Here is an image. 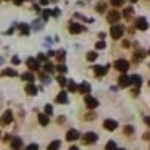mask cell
Masks as SVG:
<instances>
[{
    "label": "cell",
    "instance_id": "cell-1",
    "mask_svg": "<svg viewBox=\"0 0 150 150\" xmlns=\"http://www.w3.org/2000/svg\"><path fill=\"white\" fill-rule=\"evenodd\" d=\"M110 34H111V37L113 39H121V36L124 34V28L121 26V24H113L111 26V31H110Z\"/></svg>",
    "mask_w": 150,
    "mask_h": 150
},
{
    "label": "cell",
    "instance_id": "cell-2",
    "mask_svg": "<svg viewBox=\"0 0 150 150\" xmlns=\"http://www.w3.org/2000/svg\"><path fill=\"white\" fill-rule=\"evenodd\" d=\"M98 140V136L97 132H86L84 136H82V142L86 144V145H89V144H94Z\"/></svg>",
    "mask_w": 150,
    "mask_h": 150
},
{
    "label": "cell",
    "instance_id": "cell-3",
    "mask_svg": "<svg viewBox=\"0 0 150 150\" xmlns=\"http://www.w3.org/2000/svg\"><path fill=\"white\" fill-rule=\"evenodd\" d=\"M113 66L118 69V71H121V73H126L127 69H129V62H127V60H116Z\"/></svg>",
    "mask_w": 150,
    "mask_h": 150
},
{
    "label": "cell",
    "instance_id": "cell-4",
    "mask_svg": "<svg viewBox=\"0 0 150 150\" xmlns=\"http://www.w3.org/2000/svg\"><path fill=\"white\" fill-rule=\"evenodd\" d=\"M132 84V81H131V78L129 76H126V74H121L120 78H118V87H129V86Z\"/></svg>",
    "mask_w": 150,
    "mask_h": 150
},
{
    "label": "cell",
    "instance_id": "cell-5",
    "mask_svg": "<svg viewBox=\"0 0 150 150\" xmlns=\"http://www.w3.org/2000/svg\"><path fill=\"white\" fill-rule=\"evenodd\" d=\"M84 100H86V107L91 108V110H94V108L98 107V100H97V98H94L92 95H86Z\"/></svg>",
    "mask_w": 150,
    "mask_h": 150
},
{
    "label": "cell",
    "instance_id": "cell-6",
    "mask_svg": "<svg viewBox=\"0 0 150 150\" xmlns=\"http://www.w3.org/2000/svg\"><path fill=\"white\" fill-rule=\"evenodd\" d=\"M136 28L139 31H147V29H149V23H147V20L144 16H139V18H137V21H136Z\"/></svg>",
    "mask_w": 150,
    "mask_h": 150
},
{
    "label": "cell",
    "instance_id": "cell-7",
    "mask_svg": "<svg viewBox=\"0 0 150 150\" xmlns=\"http://www.w3.org/2000/svg\"><path fill=\"white\" fill-rule=\"evenodd\" d=\"M26 65H28V68H29V71H37V69L40 68V66H39V60H36V58H28Z\"/></svg>",
    "mask_w": 150,
    "mask_h": 150
},
{
    "label": "cell",
    "instance_id": "cell-8",
    "mask_svg": "<svg viewBox=\"0 0 150 150\" xmlns=\"http://www.w3.org/2000/svg\"><path fill=\"white\" fill-rule=\"evenodd\" d=\"M120 18H121V15L118 13L116 10H111L110 13H108V16H107V21H108V23H111V24H115Z\"/></svg>",
    "mask_w": 150,
    "mask_h": 150
},
{
    "label": "cell",
    "instance_id": "cell-9",
    "mask_svg": "<svg viewBox=\"0 0 150 150\" xmlns=\"http://www.w3.org/2000/svg\"><path fill=\"white\" fill-rule=\"evenodd\" d=\"M10 145L13 150H20L21 147H23V139H21V137H13V139L10 140Z\"/></svg>",
    "mask_w": 150,
    "mask_h": 150
},
{
    "label": "cell",
    "instance_id": "cell-10",
    "mask_svg": "<svg viewBox=\"0 0 150 150\" xmlns=\"http://www.w3.org/2000/svg\"><path fill=\"white\" fill-rule=\"evenodd\" d=\"M84 31V26L82 24H78V23H71L69 24V33L71 34H79Z\"/></svg>",
    "mask_w": 150,
    "mask_h": 150
},
{
    "label": "cell",
    "instance_id": "cell-11",
    "mask_svg": "<svg viewBox=\"0 0 150 150\" xmlns=\"http://www.w3.org/2000/svg\"><path fill=\"white\" fill-rule=\"evenodd\" d=\"M103 127L107 131H115L118 127V123L115 120H105V123H103Z\"/></svg>",
    "mask_w": 150,
    "mask_h": 150
},
{
    "label": "cell",
    "instance_id": "cell-12",
    "mask_svg": "<svg viewBox=\"0 0 150 150\" xmlns=\"http://www.w3.org/2000/svg\"><path fill=\"white\" fill-rule=\"evenodd\" d=\"M78 139H79V132L76 129H69L68 132H66V140L73 142V140H78Z\"/></svg>",
    "mask_w": 150,
    "mask_h": 150
},
{
    "label": "cell",
    "instance_id": "cell-13",
    "mask_svg": "<svg viewBox=\"0 0 150 150\" xmlns=\"http://www.w3.org/2000/svg\"><path fill=\"white\" fill-rule=\"evenodd\" d=\"M24 91H26L28 95H36V94H37V87L34 86V82H29V84H26Z\"/></svg>",
    "mask_w": 150,
    "mask_h": 150
},
{
    "label": "cell",
    "instance_id": "cell-14",
    "mask_svg": "<svg viewBox=\"0 0 150 150\" xmlns=\"http://www.w3.org/2000/svg\"><path fill=\"white\" fill-rule=\"evenodd\" d=\"M94 71L97 76H105L108 73V66H94Z\"/></svg>",
    "mask_w": 150,
    "mask_h": 150
},
{
    "label": "cell",
    "instance_id": "cell-15",
    "mask_svg": "<svg viewBox=\"0 0 150 150\" xmlns=\"http://www.w3.org/2000/svg\"><path fill=\"white\" fill-rule=\"evenodd\" d=\"M57 102H58V103H68V94H66L65 91H62L57 95Z\"/></svg>",
    "mask_w": 150,
    "mask_h": 150
},
{
    "label": "cell",
    "instance_id": "cell-16",
    "mask_svg": "<svg viewBox=\"0 0 150 150\" xmlns=\"http://www.w3.org/2000/svg\"><path fill=\"white\" fill-rule=\"evenodd\" d=\"M11 121H13V113H11L10 110L5 111V113H4V118H2V123H4V124H8V123H11Z\"/></svg>",
    "mask_w": 150,
    "mask_h": 150
},
{
    "label": "cell",
    "instance_id": "cell-17",
    "mask_svg": "<svg viewBox=\"0 0 150 150\" xmlns=\"http://www.w3.org/2000/svg\"><path fill=\"white\" fill-rule=\"evenodd\" d=\"M49 123H50L49 115H47V113H40L39 115V124H40V126H47Z\"/></svg>",
    "mask_w": 150,
    "mask_h": 150
},
{
    "label": "cell",
    "instance_id": "cell-18",
    "mask_svg": "<svg viewBox=\"0 0 150 150\" xmlns=\"http://www.w3.org/2000/svg\"><path fill=\"white\" fill-rule=\"evenodd\" d=\"M79 92H81V94H89V92H91V84H89V82L79 84Z\"/></svg>",
    "mask_w": 150,
    "mask_h": 150
},
{
    "label": "cell",
    "instance_id": "cell-19",
    "mask_svg": "<svg viewBox=\"0 0 150 150\" xmlns=\"http://www.w3.org/2000/svg\"><path fill=\"white\" fill-rule=\"evenodd\" d=\"M62 147V142L60 140H52V142L47 145V150H58Z\"/></svg>",
    "mask_w": 150,
    "mask_h": 150
},
{
    "label": "cell",
    "instance_id": "cell-20",
    "mask_svg": "<svg viewBox=\"0 0 150 150\" xmlns=\"http://www.w3.org/2000/svg\"><path fill=\"white\" fill-rule=\"evenodd\" d=\"M21 79H23V81H28V82H34V74L31 71L23 73V74H21Z\"/></svg>",
    "mask_w": 150,
    "mask_h": 150
},
{
    "label": "cell",
    "instance_id": "cell-21",
    "mask_svg": "<svg viewBox=\"0 0 150 150\" xmlns=\"http://www.w3.org/2000/svg\"><path fill=\"white\" fill-rule=\"evenodd\" d=\"M18 28H20V33H21V34H24V36H28V34L31 33L29 26H28L26 23H21V24H20V26H18Z\"/></svg>",
    "mask_w": 150,
    "mask_h": 150
},
{
    "label": "cell",
    "instance_id": "cell-22",
    "mask_svg": "<svg viewBox=\"0 0 150 150\" xmlns=\"http://www.w3.org/2000/svg\"><path fill=\"white\" fill-rule=\"evenodd\" d=\"M131 81H132V84L136 86V87H139V86L142 84V78H140L139 74H134V76H131Z\"/></svg>",
    "mask_w": 150,
    "mask_h": 150
},
{
    "label": "cell",
    "instance_id": "cell-23",
    "mask_svg": "<svg viewBox=\"0 0 150 150\" xmlns=\"http://www.w3.org/2000/svg\"><path fill=\"white\" fill-rule=\"evenodd\" d=\"M68 91L69 92H76V91H79V86L76 84L74 81H68Z\"/></svg>",
    "mask_w": 150,
    "mask_h": 150
},
{
    "label": "cell",
    "instance_id": "cell-24",
    "mask_svg": "<svg viewBox=\"0 0 150 150\" xmlns=\"http://www.w3.org/2000/svg\"><path fill=\"white\" fill-rule=\"evenodd\" d=\"M105 8H107V4H105V2H98L97 7H95V10H97L98 13H102V11H105Z\"/></svg>",
    "mask_w": 150,
    "mask_h": 150
},
{
    "label": "cell",
    "instance_id": "cell-25",
    "mask_svg": "<svg viewBox=\"0 0 150 150\" xmlns=\"http://www.w3.org/2000/svg\"><path fill=\"white\" fill-rule=\"evenodd\" d=\"M4 76H10V78H16L18 73L15 71V69H5L4 71Z\"/></svg>",
    "mask_w": 150,
    "mask_h": 150
},
{
    "label": "cell",
    "instance_id": "cell-26",
    "mask_svg": "<svg viewBox=\"0 0 150 150\" xmlns=\"http://www.w3.org/2000/svg\"><path fill=\"white\" fill-rule=\"evenodd\" d=\"M57 81H58V84H60V86H68V79H66L63 74H60L58 78H57Z\"/></svg>",
    "mask_w": 150,
    "mask_h": 150
},
{
    "label": "cell",
    "instance_id": "cell-27",
    "mask_svg": "<svg viewBox=\"0 0 150 150\" xmlns=\"http://www.w3.org/2000/svg\"><path fill=\"white\" fill-rule=\"evenodd\" d=\"M97 52H94V50H92V52H87V60L89 62H95V60H97Z\"/></svg>",
    "mask_w": 150,
    "mask_h": 150
},
{
    "label": "cell",
    "instance_id": "cell-28",
    "mask_svg": "<svg viewBox=\"0 0 150 150\" xmlns=\"http://www.w3.org/2000/svg\"><path fill=\"white\" fill-rule=\"evenodd\" d=\"M42 68H44V71H45V73H53V69H55L52 63H47V62H45V65H44Z\"/></svg>",
    "mask_w": 150,
    "mask_h": 150
},
{
    "label": "cell",
    "instance_id": "cell-29",
    "mask_svg": "<svg viewBox=\"0 0 150 150\" xmlns=\"http://www.w3.org/2000/svg\"><path fill=\"white\" fill-rule=\"evenodd\" d=\"M105 150H118L116 144L113 142V140H110V142H107V147H105Z\"/></svg>",
    "mask_w": 150,
    "mask_h": 150
},
{
    "label": "cell",
    "instance_id": "cell-30",
    "mask_svg": "<svg viewBox=\"0 0 150 150\" xmlns=\"http://www.w3.org/2000/svg\"><path fill=\"white\" fill-rule=\"evenodd\" d=\"M132 13H134V11H132V8H126V10L123 11V16L126 18V20H129V18L132 16Z\"/></svg>",
    "mask_w": 150,
    "mask_h": 150
},
{
    "label": "cell",
    "instance_id": "cell-31",
    "mask_svg": "<svg viewBox=\"0 0 150 150\" xmlns=\"http://www.w3.org/2000/svg\"><path fill=\"white\" fill-rule=\"evenodd\" d=\"M105 47H107V44H105L103 40H98V42H95V49H97V50H103Z\"/></svg>",
    "mask_w": 150,
    "mask_h": 150
},
{
    "label": "cell",
    "instance_id": "cell-32",
    "mask_svg": "<svg viewBox=\"0 0 150 150\" xmlns=\"http://www.w3.org/2000/svg\"><path fill=\"white\" fill-rule=\"evenodd\" d=\"M142 58H144V52H142V50H139V52L134 53V60H136V62H140Z\"/></svg>",
    "mask_w": 150,
    "mask_h": 150
},
{
    "label": "cell",
    "instance_id": "cell-33",
    "mask_svg": "<svg viewBox=\"0 0 150 150\" xmlns=\"http://www.w3.org/2000/svg\"><path fill=\"white\" fill-rule=\"evenodd\" d=\"M111 5L113 7H121V5H124V0H110Z\"/></svg>",
    "mask_w": 150,
    "mask_h": 150
},
{
    "label": "cell",
    "instance_id": "cell-34",
    "mask_svg": "<svg viewBox=\"0 0 150 150\" xmlns=\"http://www.w3.org/2000/svg\"><path fill=\"white\" fill-rule=\"evenodd\" d=\"M44 111H45V113L50 116V115L53 113V108H52V105H45V107H44Z\"/></svg>",
    "mask_w": 150,
    "mask_h": 150
},
{
    "label": "cell",
    "instance_id": "cell-35",
    "mask_svg": "<svg viewBox=\"0 0 150 150\" xmlns=\"http://www.w3.org/2000/svg\"><path fill=\"white\" fill-rule=\"evenodd\" d=\"M132 132H134V127H132V126H124V134H127V136H131Z\"/></svg>",
    "mask_w": 150,
    "mask_h": 150
},
{
    "label": "cell",
    "instance_id": "cell-36",
    "mask_svg": "<svg viewBox=\"0 0 150 150\" xmlns=\"http://www.w3.org/2000/svg\"><path fill=\"white\" fill-rule=\"evenodd\" d=\"M57 69H58V71L63 74V73H66V69H68V68H66V65H63V63H60V65H58V68H57Z\"/></svg>",
    "mask_w": 150,
    "mask_h": 150
},
{
    "label": "cell",
    "instance_id": "cell-37",
    "mask_svg": "<svg viewBox=\"0 0 150 150\" xmlns=\"http://www.w3.org/2000/svg\"><path fill=\"white\" fill-rule=\"evenodd\" d=\"M57 58H58V62H63V60H65V50L57 53Z\"/></svg>",
    "mask_w": 150,
    "mask_h": 150
},
{
    "label": "cell",
    "instance_id": "cell-38",
    "mask_svg": "<svg viewBox=\"0 0 150 150\" xmlns=\"http://www.w3.org/2000/svg\"><path fill=\"white\" fill-rule=\"evenodd\" d=\"M40 79H42V81L44 82H45V84H49V82H50V78H49V76H45V74H44V73H40Z\"/></svg>",
    "mask_w": 150,
    "mask_h": 150
},
{
    "label": "cell",
    "instance_id": "cell-39",
    "mask_svg": "<svg viewBox=\"0 0 150 150\" xmlns=\"http://www.w3.org/2000/svg\"><path fill=\"white\" fill-rule=\"evenodd\" d=\"M24 150H39V145H37V144H31V145H28Z\"/></svg>",
    "mask_w": 150,
    "mask_h": 150
},
{
    "label": "cell",
    "instance_id": "cell-40",
    "mask_svg": "<svg viewBox=\"0 0 150 150\" xmlns=\"http://www.w3.org/2000/svg\"><path fill=\"white\" fill-rule=\"evenodd\" d=\"M50 15H53V11H50V10H45V11H44V20H47V18H49Z\"/></svg>",
    "mask_w": 150,
    "mask_h": 150
},
{
    "label": "cell",
    "instance_id": "cell-41",
    "mask_svg": "<svg viewBox=\"0 0 150 150\" xmlns=\"http://www.w3.org/2000/svg\"><path fill=\"white\" fill-rule=\"evenodd\" d=\"M94 118H95V115H94V113H89V115H86V120H87V121H92Z\"/></svg>",
    "mask_w": 150,
    "mask_h": 150
},
{
    "label": "cell",
    "instance_id": "cell-42",
    "mask_svg": "<svg viewBox=\"0 0 150 150\" xmlns=\"http://www.w3.org/2000/svg\"><path fill=\"white\" fill-rule=\"evenodd\" d=\"M65 121H66V118H65V116H58V120H57V123H58V124H63Z\"/></svg>",
    "mask_w": 150,
    "mask_h": 150
},
{
    "label": "cell",
    "instance_id": "cell-43",
    "mask_svg": "<svg viewBox=\"0 0 150 150\" xmlns=\"http://www.w3.org/2000/svg\"><path fill=\"white\" fill-rule=\"evenodd\" d=\"M11 63H13V65H20V58H18V57H13V58H11Z\"/></svg>",
    "mask_w": 150,
    "mask_h": 150
},
{
    "label": "cell",
    "instance_id": "cell-44",
    "mask_svg": "<svg viewBox=\"0 0 150 150\" xmlns=\"http://www.w3.org/2000/svg\"><path fill=\"white\" fill-rule=\"evenodd\" d=\"M37 60H40V62H45V55H44V53H39V55H37Z\"/></svg>",
    "mask_w": 150,
    "mask_h": 150
},
{
    "label": "cell",
    "instance_id": "cell-45",
    "mask_svg": "<svg viewBox=\"0 0 150 150\" xmlns=\"http://www.w3.org/2000/svg\"><path fill=\"white\" fill-rule=\"evenodd\" d=\"M144 123H145L147 126H150V116H145V118H144Z\"/></svg>",
    "mask_w": 150,
    "mask_h": 150
},
{
    "label": "cell",
    "instance_id": "cell-46",
    "mask_svg": "<svg viewBox=\"0 0 150 150\" xmlns=\"http://www.w3.org/2000/svg\"><path fill=\"white\" fill-rule=\"evenodd\" d=\"M121 45H123V47H124V49H127V47H129V45H131V44H129V42H127V40H124V42H123V44H121Z\"/></svg>",
    "mask_w": 150,
    "mask_h": 150
},
{
    "label": "cell",
    "instance_id": "cell-47",
    "mask_svg": "<svg viewBox=\"0 0 150 150\" xmlns=\"http://www.w3.org/2000/svg\"><path fill=\"white\" fill-rule=\"evenodd\" d=\"M58 15H60V10H58V8H55V10H53V16H58Z\"/></svg>",
    "mask_w": 150,
    "mask_h": 150
},
{
    "label": "cell",
    "instance_id": "cell-48",
    "mask_svg": "<svg viewBox=\"0 0 150 150\" xmlns=\"http://www.w3.org/2000/svg\"><path fill=\"white\" fill-rule=\"evenodd\" d=\"M132 95H134V97H136V95H139V87L134 89V91H132Z\"/></svg>",
    "mask_w": 150,
    "mask_h": 150
},
{
    "label": "cell",
    "instance_id": "cell-49",
    "mask_svg": "<svg viewBox=\"0 0 150 150\" xmlns=\"http://www.w3.org/2000/svg\"><path fill=\"white\" fill-rule=\"evenodd\" d=\"M149 139H150V134L145 132V134H144V140H149Z\"/></svg>",
    "mask_w": 150,
    "mask_h": 150
},
{
    "label": "cell",
    "instance_id": "cell-50",
    "mask_svg": "<svg viewBox=\"0 0 150 150\" xmlns=\"http://www.w3.org/2000/svg\"><path fill=\"white\" fill-rule=\"evenodd\" d=\"M13 2H15V5H21V4L24 2V0H13Z\"/></svg>",
    "mask_w": 150,
    "mask_h": 150
},
{
    "label": "cell",
    "instance_id": "cell-51",
    "mask_svg": "<svg viewBox=\"0 0 150 150\" xmlns=\"http://www.w3.org/2000/svg\"><path fill=\"white\" fill-rule=\"evenodd\" d=\"M69 150H79V149L76 145H71V147H69Z\"/></svg>",
    "mask_w": 150,
    "mask_h": 150
},
{
    "label": "cell",
    "instance_id": "cell-52",
    "mask_svg": "<svg viewBox=\"0 0 150 150\" xmlns=\"http://www.w3.org/2000/svg\"><path fill=\"white\" fill-rule=\"evenodd\" d=\"M40 2H42V5H47V4H49V0H40Z\"/></svg>",
    "mask_w": 150,
    "mask_h": 150
},
{
    "label": "cell",
    "instance_id": "cell-53",
    "mask_svg": "<svg viewBox=\"0 0 150 150\" xmlns=\"http://www.w3.org/2000/svg\"><path fill=\"white\" fill-rule=\"evenodd\" d=\"M131 2H132V4H136V2H137V0H131Z\"/></svg>",
    "mask_w": 150,
    "mask_h": 150
},
{
    "label": "cell",
    "instance_id": "cell-54",
    "mask_svg": "<svg viewBox=\"0 0 150 150\" xmlns=\"http://www.w3.org/2000/svg\"><path fill=\"white\" fill-rule=\"evenodd\" d=\"M118 150H124V149H118Z\"/></svg>",
    "mask_w": 150,
    "mask_h": 150
},
{
    "label": "cell",
    "instance_id": "cell-55",
    "mask_svg": "<svg viewBox=\"0 0 150 150\" xmlns=\"http://www.w3.org/2000/svg\"><path fill=\"white\" fill-rule=\"evenodd\" d=\"M149 55H150V49H149Z\"/></svg>",
    "mask_w": 150,
    "mask_h": 150
},
{
    "label": "cell",
    "instance_id": "cell-56",
    "mask_svg": "<svg viewBox=\"0 0 150 150\" xmlns=\"http://www.w3.org/2000/svg\"><path fill=\"white\" fill-rule=\"evenodd\" d=\"M149 84H150V81H149Z\"/></svg>",
    "mask_w": 150,
    "mask_h": 150
}]
</instances>
